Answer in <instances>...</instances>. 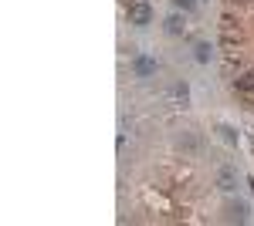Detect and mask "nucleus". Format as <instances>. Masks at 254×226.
<instances>
[{"instance_id":"nucleus-1","label":"nucleus","mask_w":254,"mask_h":226,"mask_svg":"<svg viewBox=\"0 0 254 226\" xmlns=\"http://www.w3.org/2000/svg\"><path fill=\"white\" fill-rule=\"evenodd\" d=\"M153 20V7L146 3V0H139V3H132L129 7V24H136V27H146Z\"/></svg>"},{"instance_id":"nucleus-2","label":"nucleus","mask_w":254,"mask_h":226,"mask_svg":"<svg viewBox=\"0 0 254 226\" xmlns=\"http://www.w3.org/2000/svg\"><path fill=\"white\" fill-rule=\"evenodd\" d=\"M180 31H183L180 17H166V34H180Z\"/></svg>"},{"instance_id":"nucleus-3","label":"nucleus","mask_w":254,"mask_h":226,"mask_svg":"<svg viewBox=\"0 0 254 226\" xmlns=\"http://www.w3.org/2000/svg\"><path fill=\"white\" fill-rule=\"evenodd\" d=\"M237 88H241V91H254V71L241 78V81H237Z\"/></svg>"},{"instance_id":"nucleus-4","label":"nucleus","mask_w":254,"mask_h":226,"mask_svg":"<svg viewBox=\"0 0 254 226\" xmlns=\"http://www.w3.org/2000/svg\"><path fill=\"white\" fill-rule=\"evenodd\" d=\"M153 68H156V64H153V61H146V57H139V61H136V71H139V75H149Z\"/></svg>"},{"instance_id":"nucleus-5","label":"nucleus","mask_w":254,"mask_h":226,"mask_svg":"<svg viewBox=\"0 0 254 226\" xmlns=\"http://www.w3.org/2000/svg\"><path fill=\"white\" fill-rule=\"evenodd\" d=\"M176 7H183V10H190V7H193V0H173Z\"/></svg>"}]
</instances>
